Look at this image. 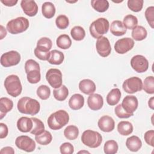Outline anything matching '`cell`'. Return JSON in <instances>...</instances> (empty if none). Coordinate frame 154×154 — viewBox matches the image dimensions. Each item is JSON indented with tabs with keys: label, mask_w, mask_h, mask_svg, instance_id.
Segmentation results:
<instances>
[{
	"label": "cell",
	"mask_w": 154,
	"mask_h": 154,
	"mask_svg": "<svg viewBox=\"0 0 154 154\" xmlns=\"http://www.w3.org/2000/svg\"><path fill=\"white\" fill-rule=\"evenodd\" d=\"M17 107L19 111L22 114L34 116L38 113L40 105L36 99L29 97H23L19 100Z\"/></svg>",
	"instance_id": "6da1fadb"
},
{
	"label": "cell",
	"mask_w": 154,
	"mask_h": 154,
	"mask_svg": "<svg viewBox=\"0 0 154 154\" xmlns=\"http://www.w3.org/2000/svg\"><path fill=\"white\" fill-rule=\"evenodd\" d=\"M69 121V114L63 109H60L51 114L48 119V125L52 130H59L66 125Z\"/></svg>",
	"instance_id": "7a4b0ae2"
},
{
	"label": "cell",
	"mask_w": 154,
	"mask_h": 154,
	"mask_svg": "<svg viewBox=\"0 0 154 154\" xmlns=\"http://www.w3.org/2000/svg\"><path fill=\"white\" fill-rule=\"evenodd\" d=\"M4 85L7 93L12 97H17L22 93V87L20 80L16 75L8 76L4 81Z\"/></svg>",
	"instance_id": "3957f363"
},
{
	"label": "cell",
	"mask_w": 154,
	"mask_h": 154,
	"mask_svg": "<svg viewBox=\"0 0 154 154\" xmlns=\"http://www.w3.org/2000/svg\"><path fill=\"white\" fill-rule=\"evenodd\" d=\"M109 28L108 20L103 17H100L93 21L89 28L91 35L94 38H99L107 33Z\"/></svg>",
	"instance_id": "277c9868"
},
{
	"label": "cell",
	"mask_w": 154,
	"mask_h": 154,
	"mask_svg": "<svg viewBox=\"0 0 154 154\" xmlns=\"http://www.w3.org/2000/svg\"><path fill=\"white\" fill-rule=\"evenodd\" d=\"M28 19L24 17H18L10 20L6 26L7 31L12 34H17L25 31L29 27Z\"/></svg>",
	"instance_id": "5b68a950"
},
{
	"label": "cell",
	"mask_w": 154,
	"mask_h": 154,
	"mask_svg": "<svg viewBox=\"0 0 154 154\" xmlns=\"http://www.w3.org/2000/svg\"><path fill=\"white\" fill-rule=\"evenodd\" d=\"M81 141L90 148H96L101 144L102 137L98 132L88 129L82 134Z\"/></svg>",
	"instance_id": "8992f818"
},
{
	"label": "cell",
	"mask_w": 154,
	"mask_h": 154,
	"mask_svg": "<svg viewBox=\"0 0 154 154\" xmlns=\"http://www.w3.org/2000/svg\"><path fill=\"white\" fill-rule=\"evenodd\" d=\"M122 87L126 93L133 94L142 90L143 82L138 77H131L123 82Z\"/></svg>",
	"instance_id": "52a82bcc"
},
{
	"label": "cell",
	"mask_w": 154,
	"mask_h": 154,
	"mask_svg": "<svg viewBox=\"0 0 154 154\" xmlns=\"http://www.w3.org/2000/svg\"><path fill=\"white\" fill-rule=\"evenodd\" d=\"M20 55L17 51H10L1 55V64L5 67L16 66L20 63Z\"/></svg>",
	"instance_id": "ba28073f"
},
{
	"label": "cell",
	"mask_w": 154,
	"mask_h": 154,
	"mask_svg": "<svg viewBox=\"0 0 154 154\" xmlns=\"http://www.w3.org/2000/svg\"><path fill=\"white\" fill-rule=\"evenodd\" d=\"M46 79L52 88H58L62 85V73L58 69H49L46 74Z\"/></svg>",
	"instance_id": "9c48e42d"
},
{
	"label": "cell",
	"mask_w": 154,
	"mask_h": 154,
	"mask_svg": "<svg viewBox=\"0 0 154 154\" xmlns=\"http://www.w3.org/2000/svg\"><path fill=\"white\" fill-rule=\"evenodd\" d=\"M15 144L17 148L26 152H31L35 149V141L27 135H20L16 138Z\"/></svg>",
	"instance_id": "30bf717a"
},
{
	"label": "cell",
	"mask_w": 154,
	"mask_h": 154,
	"mask_svg": "<svg viewBox=\"0 0 154 154\" xmlns=\"http://www.w3.org/2000/svg\"><path fill=\"white\" fill-rule=\"evenodd\" d=\"M131 67L138 73H144L149 68L148 60L141 55H136L131 60Z\"/></svg>",
	"instance_id": "8fae6325"
},
{
	"label": "cell",
	"mask_w": 154,
	"mask_h": 154,
	"mask_svg": "<svg viewBox=\"0 0 154 154\" xmlns=\"http://www.w3.org/2000/svg\"><path fill=\"white\" fill-rule=\"evenodd\" d=\"M134 41L129 37H125L118 40L114 45L116 52L119 54H124L131 50L134 46Z\"/></svg>",
	"instance_id": "7c38bea8"
},
{
	"label": "cell",
	"mask_w": 154,
	"mask_h": 154,
	"mask_svg": "<svg viewBox=\"0 0 154 154\" xmlns=\"http://www.w3.org/2000/svg\"><path fill=\"white\" fill-rule=\"evenodd\" d=\"M96 48L98 54L102 57L109 56L111 52V46L109 41L104 36L97 38L96 43Z\"/></svg>",
	"instance_id": "4fadbf2b"
},
{
	"label": "cell",
	"mask_w": 154,
	"mask_h": 154,
	"mask_svg": "<svg viewBox=\"0 0 154 154\" xmlns=\"http://www.w3.org/2000/svg\"><path fill=\"white\" fill-rule=\"evenodd\" d=\"M123 109L128 113L134 114L138 106V101L137 98L133 95L126 96L122 102Z\"/></svg>",
	"instance_id": "5bb4252c"
},
{
	"label": "cell",
	"mask_w": 154,
	"mask_h": 154,
	"mask_svg": "<svg viewBox=\"0 0 154 154\" xmlns=\"http://www.w3.org/2000/svg\"><path fill=\"white\" fill-rule=\"evenodd\" d=\"M97 125L102 131L109 132L114 130L115 128V122L111 117L105 115L99 119L97 122Z\"/></svg>",
	"instance_id": "9a60e30c"
},
{
	"label": "cell",
	"mask_w": 154,
	"mask_h": 154,
	"mask_svg": "<svg viewBox=\"0 0 154 154\" xmlns=\"http://www.w3.org/2000/svg\"><path fill=\"white\" fill-rule=\"evenodd\" d=\"M20 6L24 13L29 17L35 16L38 12V5L34 1L22 0Z\"/></svg>",
	"instance_id": "2e32d148"
},
{
	"label": "cell",
	"mask_w": 154,
	"mask_h": 154,
	"mask_svg": "<svg viewBox=\"0 0 154 154\" xmlns=\"http://www.w3.org/2000/svg\"><path fill=\"white\" fill-rule=\"evenodd\" d=\"M87 105L91 110L97 111L100 109L103 105V99L102 96L97 93L90 94L87 99Z\"/></svg>",
	"instance_id": "e0dca14e"
},
{
	"label": "cell",
	"mask_w": 154,
	"mask_h": 154,
	"mask_svg": "<svg viewBox=\"0 0 154 154\" xmlns=\"http://www.w3.org/2000/svg\"><path fill=\"white\" fill-rule=\"evenodd\" d=\"M79 88L81 92L85 94H91L96 91L95 83L91 79H84L79 83Z\"/></svg>",
	"instance_id": "ac0fdd59"
},
{
	"label": "cell",
	"mask_w": 154,
	"mask_h": 154,
	"mask_svg": "<svg viewBox=\"0 0 154 154\" xmlns=\"http://www.w3.org/2000/svg\"><path fill=\"white\" fill-rule=\"evenodd\" d=\"M33 127V122L31 118L22 117L17 122V128L22 132H28Z\"/></svg>",
	"instance_id": "d6986e66"
},
{
	"label": "cell",
	"mask_w": 154,
	"mask_h": 154,
	"mask_svg": "<svg viewBox=\"0 0 154 154\" xmlns=\"http://www.w3.org/2000/svg\"><path fill=\"white\" fill-rule=\"evenodd\" d=\"M84 105V97L81 94H74L69 100V106L73 110H78Z\"/></svg>",
	"instance_id": "ffe728a7"
},
{
	"label": "cell",
	"mask_w": 154,
	"mask_h": 154,
	"mask_svg": "<svg viewBox=\"0 0 154 154\" xmlns=\"http://www.w3.org/2000/svg\"><path fill=\"white\" fill-rule=\"evenodd\" d=\"M52 42L49 38L42 37L37 41V46L34 49L38 52L49 53V51L52 48Z\"/></svg>",
	"instance_id": "44dd1931"
},
{
	"label": "cell",
	"mask_w": 154,
	"mask_h": 154,
	"mask_svg": "<svg viewBox=\"0 0 154 154\" xmlns=\"http://www.w3.org/2000/svg\"><path fill=\"white\" fill-rule=\"evenodd\" d=\"M13 107V101L8 97H3L0 99V119H2L6 114L10 111Z\"/></svg>",
	"instance_id": "7402d4cb"
},
{
	"label": "cell",
	"mask_w": 154,
	"mask_h": 154,
	"mask_svg": "<svg viewBox=\"0 0 154 154\" xmlns=\"http://www.w3.org/2000/svg\"><path fill=\"white\" fill-rule=\"evenodd\" d=\"M126 146L130 151L135 152L141 149L142 142L138 137L132 135L126 139Z\"/></svg>",
	"instance_id": "603a6c76"
},
{
	"label": "cell",
	"mask_w": 154,
	"mask_h": 154,
	"mask_svg": "<svg viewBox=\"0 0 154 154\" xmlns=\"http://www.w3.org/2000/svg\"><path fill=\"white\" fill-rule=\"evenodd\" d=\"M110 31L115 36L123 35L126 32V28L120 20H114L110 26Z\"/></svg>",
	"instance_id": "cb8c5ba5"
},
{
	"label": "cell",
	"mask_w": 154,
	"mask_h": 154,
	"mask_svg": "<svg viewBox=\"0 0 154 154\" xmlns=\"http://www.w3.org/2000/svg\"><path fill=\"white\" fill-rule=\"evenodd\" d=\"M64 60V54L60 51L54 49L50 52V55L48 61L51 64L60 65L63 62Z\"/></svg>",
	"instance_id": "d4e9b609"
},
{
	"label": "cell",
	"mask_w": 154,
	"mask_h": 154,
	"mask_svg": "<svg viewBox=\"0 0 154 154\" xmlns=\"http://www.w3.org/2000/svg\"><path fill=\"white\" fill-rule=\"evenodd\" d=\"M121 98V91L117 88L112 89L106 96V102L111 106L116 105L119 103Z\"/></svg>",
	"instance_id": "484cf974"
},
{
	"label": "cell",
	"mask_w": 154,
	"mask_h": 154,
	"mask_svg": "<svg viewBox=\"0 0 154 154\" xmlns=\"http://www.w3.org/2000/svg\"><path fill=\"white\" fill-rule=\"evenodd\" d=\"M131 35L134 40L136 41H141L146 38L147 32L144 27L137 25L132 29Z\"/></svg>",
	"instance_id": "4316f807"
},
{
	"label": "cell",
	"mask_w": 154,
	"mask_h": 154,
	"mask_svg": "<svg viewBox=\"0 0 154 154\" xmlns=\"http://www.w3.org/2000/svg\"><path fill=\"white\" fill-rule=\"evenodd\" d=\"M117 131L122 135H129L133 132V125L128 121H121L117 125Z\"/></svg>",
	"instance_id": "83f0119b"
},
{
	"label": "cell",
	"mask_w": 154,
	"mask_h": 154,
	"mask_svg": "<svg viewBox=\"0 0 154 154\" xmlns=\"http://www.w3.org/2000/svg\"><path fill=\"white\" fill-rule=\"evenodd\" d=\"M42 13L43 16L47 19L52 18L55 14V7L51 2H45L42 6Z\"/></svg>",
	"instance_id": "f1b7e54d"
},
{
	"label": "cell",
	"mask_w": 154,
	"mask_h": 154,
	"mask_svg": "<svg viewBox=\"0 0 154 154\" xmlns=\"http://www.w3.org/2000/svg\"><path fill=\"white\" fill-rule=\"evenodd\" d=\"M56 44L60 49H67L72 45V40L68 35L61 34L57 38Z\"/></svg>",
	"instance_id": "f546056e"
},
{
	"label": "cell",
	"mask_w": 154,
	"mask_h": 154,
	"mask_svg": "<svg viewBox=\"0 0 154 154\" xmlns=\"http://www.w3.org/2000/svg\"><path fill=\"white\" fill-rule=\"evenodd\" d=\"M54 98L58 101H63L66 100L69 95V90L64 85H62L58 88H55L53 91Z\"/></svg>",
	"instance_id": "4dcf8cb0"
},
{
	"label": "cell",
	"mask_w": 154,
	"mask_h": 154,
	"mask_svg": "<svg viewBox=\"0 0 154 154\" xmlns=\"http://www.w3.org/2000/svg\"><path fill=\"white\" fill-rule=\"evenodd\" d=\"M91 7L99 13L106 11L109 8V2L106 0H92L91 1Z\"/></svg>",
	"instance_id": "1f68e13d"
},
{
	"label": "cell",
	"mask_w": 154,
	"mask_h": 154,
	"mask_svg": "<svg viewBox=\"0 0 154 154\" xmlns=\"http://www.w3.org/2000/svg\"><path fill=\"white\" fill-rule=\"evenodd\" d=\"M35 140L39 144L46 146L49 144L52 141V136L50 132L45 131L42 134L38 135H35Z\"/></svg>",
	"instance_id": "d6a6232c"
},
{
	"label": "cell",
	"mask_w": 154,
	"mask_h": 154,
	"mask_svg": "<svg viewBox=\"0 0 154 154\" xmlns=\"http://www.w3.org/2000/svg\"><path fill=\"white\" fill-rule=\"evenodd\" d=\"M31 119L33 122V127L30 133L35 135H38L42 134L45 131V125L43 123L36 117H31Z\"/></svg>",
	"instance_id": "836d02e7"
},
{
	"label": "cell",
	"mask_w": 154,
	"mask_h": 154,
	"mask_svg": "<svg viewBox=\"0 0 154 154\" xmlns=\"http://www.w3.org/2000/svg\"><path fill=\"white\" fill-rule=\"evenodd\" d=\"M64 137L69 140H74L79 135V129L75 125L67 126L64 131Z\"/></svg>",
	"instance_id": "e575fe53"
},
{
	"label": "cell",
	"mask_w": 154,
	"mask_h": 154,
	"mask_svg": "<svg viewBox=\"0 0 154 154\" xmlns=\"http://www.w3.org/2000/svg\"><path fill=\"white\" fill-rule=\"evenodd\" d=\"M70 34L73 40L76 41H81L84 38L85 32L82 26H75L71 29Z\"/></svg>",
	"instance_id": "d590c367"
},
{
	"label": "cell",
	"mask_w": 154,
	"mask_h": 154,
	"mask_svg": "<svg viewBox=\"0 0 154 154\" xmlns=\"http://www.w3.org/2000/svg\"><path fill=\"white\" fill-rule=\"evenodd\" d=\"M119 149L117 143L112 140L106 141L104 144L103 150L106 154H114L116 153Z\"/></svg>",
	"instance_id": "8d00e7d4"
},
{
	"label": "cell",
	"mask_w": 154,
	"mask_h": 154,
	"mask_svg": "<svg viewBox=\"0 0 154 154\" xmlns=\"http://www.w3.org/2000/svg\"><path fill=\"white\" fill-rule=\"evenodd\" d=\"M123 24L126 28L132 29L138 24V19L136 16L132 14L126 15L123 19Z\"/></svg>",
	"instance_id": "74e56055"
},
{
	"label": "cell",
	"mask_w": 154,
	"mask_h": 154,
	"mask_svg": "<svg viewBox=\"0 0 154 154\" xmlns=\"http://www.w3.org/2000/svg\"><path fill=\"white\" fill-rule=\"evenodd\" d=\"M143 89L148 94L154 93V77L149 76L145 78L143 84Z\"/></svg>",
	"instance_id": "f35d334b"
},
{
	"label": "cell",
	"mask_w": 154,
	"mask_h": 154,
	"mask_svg": "<svg viewBox=\"0 0 154 154\" xmlns=\"http://www.w3.org/2000/svg\"><path fill=\"white\" fill-rule=\"evenodd\" d=\"M28 81L31 84H37L41 79L40 70L35 69L29 71L26 73Z\"/></svg>",
	"instance_id": "ab89813d"
},
{
	"label": "cell",
	"mask_w": 154,
	"mask_h": 154,
	"mask_svg": "<svg viewBox=\"0 0 154 154\" xmlns=\"http://www.w3.org/2000/svg\"><path fill=\"white\" fill-rule=\"evenodd\" d=\"M37 94L42 100H46L51 95L50 88L46 85H41L37 89Z\"/></svg>",
	"instance_id": "60d3db41"
},
{
	"label": "cell",
	"mask_w": 154,
	"mask_h": 154,
	"mask_svg": "<svg viewBox=\"0 0 154 154\" xmlns=\"http://www.w3.org/2000/svg\"><path fill=\"white\" fill-rule=\"evenodd\" d=\"M143 0H128V7L134 12H139L143 8Z\"/></svg>",
	"instance_id": "b9f144b4"
},
{
	"label": "cell",
	"mask_w": 154,
	"mask_h": 154,
	"mask_svg": "<svg viewBox=\"0 0 154 154\" xmlns=\"http://www.w3.org/2000/svg\"><path fill=\"white\" fill-rule=\"evenodd\" d=\"M55 24L58 28L60 29H64L69 26V18L64 14L59 15L55 19Z\"/></svg>",
	"instance_id": "7bdbcfd3"
},
{
	"label": "cell",
	"mask_w": 154,
	"mask_h": 154,
	"mask_svg": "<svg viewBox=\"0 0 154 154\" xmlns=\"http://www.w3.org/2000/svg\"><path fill=\"white\" fill-rule=\"evenodd\" d=\"M145 17L152 28H154V7L150 6L145 11Z\"/></svg>",
	"instance_id": "ee69618b"
},
{
	"label": "cell",
	"mask_w": 154,
	"mask_h": 154,
	"mask_svg": "<svg viewBox=\"0 0 154 154\" xmlns=\"http://www.w3.org/2000/svg\"><path fill=\"white\" fill-rule=\"evenodd\" d=\"M24 67H25V72L26 73H28L29 71L32 70H35V69L40 70L39 64L32 59L28 60L25 63Z\"/></svg>",
	"instance_id": "f6af8a7d"
},
{
	"label": "cell",
	"mask_w": 154,
	"mask_h": 154,
	"mask_svg": "<svg viewBox=\"0 0 154 154\" xmlns=\"http://www.w3.org/2000/svg\"><path fill=\"white\" fill-rule=\"evenodd\" d=\"M114 112L116 115L120 119H128L132 116H134V114H130V113H128L126 111H125L122 106L121 104H119L118 105H117L114 109Z\"/></svg>",
	"instance_id": "bcb514c9"
},
{
	"label": "cell",
	"mask_w": 154,
	"mask_h": 154,
	"mask_svg": "<svg viewBox=\"0 0 154 154\" xmlns=\"http://www.w3.org/2000/svg\"><path fill=\"white\" fill-rule=\"evenodd\" d=\"M60 150L62 154H72L74 152V147L70 143H64L60 146Z\"/></svg>",
	"instance_id": "7dc6e473"
},
{
	"label": "cell",
	"mask_w": 154,
	"mask_h": 154,
	"mask_svg": "<svg viewBox=\"0 0 154 154\" xmlns=\"http://www.w3.org/2000/svg\"><path fill=\"white\" fill-rule=\"evenodd\" d=\"M153 137H154V131L153 130H149L146 132L144 135V138L146 143L152 146H154V142H153Z\"/></svg>",
	"instance_id": "c3c4849f"
},
{
	"label": "cell",
	"mask_w": 154,
	"mask_h": 154,
	"mask_svg": "<svg viewBox=\"0 0 154 154\" xmlns=\"http://www.w3.org/2000/svg\"><path fill=\"white\" fill-rule=\"evenodd\" d=\"M0 138L2 139L5 138L8 133V129L7 126L3 123H0Z\"/></svg>",
	"instance_id": "681fc988"
},
{
	"label": "cell",
	"mask_w": 154,
	"mask_h": 154,
	"mask_svg": "<svg viewBox=\"0 0 154 154\" xmlns=\"http://www.w3.org/2000/svg\"><path fill=\"white\" fill-rule=\"evenodd\" d=\"M0 153L1 154H14V150L11 147L7 146V147H3L1 150Z\"/></svg>",
	"instance_id": "f907efd6"
},
{
	"label": "cell",
	"mask_w": 154,
	"mask_h": 154,
	"mask_svg": "<svg viewBox=\"0 0 154 154\" xmlns=\"http://www.w3.org/2000/svg\"><path fill=\"white\" fill-rule=\"evenodd\" d=\"M1 2L5 6L13 7L17 3V0H1Z\"/></svg>",
	"instance_id": "816d5d0a"
},
{
	"label": "cell",
	"mask_w": 154,
	"mask_h": 154,
	"mask_svg": "<svg viewBox=\"0 0 154 154\" xmlns=\"http://www.w3.org/2000/svg\"><path fill=\"white\" fill-rule=\"evenodd\" d=\"M7 35V31L5 29V28L2 26L1 25V38L0 39L2 40L3 39L4 37H5Z\"/></svg>",
	"instance_id": "f5cc1de1"
},
{
	"label": "cell",
	"mask_w": 154,
	"mask_h": 154,
	"mask_svg": "<svg viewBox=\"0 0 154 154\" xmlns=\"http://www.w3.org/2000/svg\"><path fill=\"white\" fill-rule=\"evenodd\" d=\"M148 105L150 108H151L152 109H154V97H152L148 102Z\"/></svg>",
	"instance_id": "db71d44e"
},
{
	"label": "cell",
	"mask_w": 154,
	"mask_h": 154,
	"mask_svg": "<svg viewBox=\"0 0 154 154\" xmlns=\"http://www.w3.org/2000/svg\"><path fill=\"white\" fill-rule=\"evenodd\" d=\"M87 152V153H89V152H87H87Z\"/></svg>",
	"instance_id": "11a10c76"
}]
</instances>
